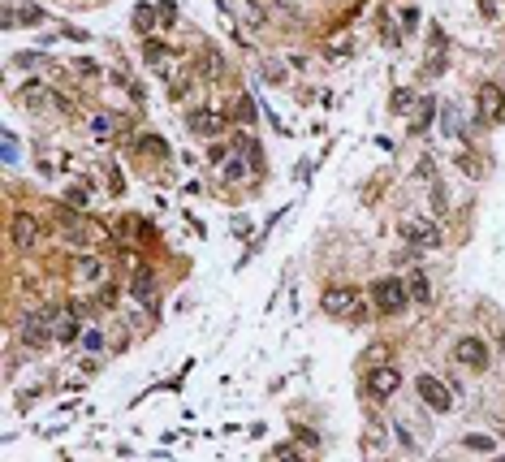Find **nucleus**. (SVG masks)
<instances>
[{
	"mask_svg": "<svg viewBox=\"0 0 505 462\" xmlns=\"http://www.w3.org/2000/svg\"><path fill=\"white\" fill-rule=\"evenodd\" d=\"M48 13L39 5H18V0H5V30H18V26H43Z\"/></svg>",
	"mask_w": 505,
	"mask_h": 462,
	"instance_id": "nucleus-5",
	"label": "nucleus"
},
{
	"mask_svg": "<svg viewBox=\"0 0 505 462\" xmlns=\"http://www.w3.org/2000/svg\"><path fill=\"white\" fill-rule=\"evenodd\" d=\"M406 294H411V302H419V307H428L432 302V281L423 268H411V285H406Z\"/></svg>",
	"mask_w": 505,
	"mask_h": 462,
	"instance_id": "nucleus-14",
	"label": "nucleus"
},
{
	"mask_svg": "<svg viewBox=\"0 0 505 462\" xmlns=\"http://www.w3.org/2000/svg\"><path fill=\"white\" fill-rule=\"evenodd\" d=\"M61 225H65V233H70V242H95V238H100V229L95 225H83V220H78L74 212H61Z\"/></svg>",
	"mask_w": 505,
	"mask_h": 462,
	"instance_id": "nucleus-12",
	"label": "nucleus"
},
{
	"mask_svg": "<svg viewBox=\"0 0 505 462\" xmlns=\"http://www.w3.org/2000/svg\"><path fill=\"white\" fill-rule=\"evenodd\" d=\"M415 100H419V95H411V91H398V95H393V113H406V108H411Z\"/></svg>",
	"mask_w": 505,
	"mask_h": 462,
	"instance_id": "nucleus-33",
	"label": "nucleus"
},
{
	"mask_svg": "<svg viewBox=\"0 0 505 462\" xmlns=\"http://www.w3.org/2000/svg\"><path fill=\"white\" fill-rule=\"evenodd\" d=\"M441 134H449V138L466 134V130H462V121H458V108H445V113H441Z\"/></svg>",
	"mask_w": 505,
	"mask_h": 462,
	"instance_id": "nucleus-21",
	"label": "nucleus"
},
{
	"mask_svg": "<svg viewBox=\"0 0 505 462\" xmlns=\"http://www.w3.org/2000/svg\"><path fill=\"white\" fill-rule=\"evenodd\" d=\"M78 273H83L87 281H95V277H104V268H100V264H91V260H87L83 268H78Z\"/></svg>",
	"mask_w": 505,
	"mask_h": 462,
	"instance_id": "nucleus-40",
	"label": "nucleus"
},
{
	"mask_svg": "<svg viewBox=\"0 0 505 462\" xmlns=\"http://www.w3.org/2000/svg\"><path fill=\"white\" fill-rule=\"evenodd\" d=\"M134 294H138L143 302H147V307H156V281H152V273H147V268H143V273L134 277Z\"/></svg>",
	"mask_w": 505,
	"mask_h": 462,
	"instance_id": "nucleus-17",
	"label": "nucleus"
},
{
	"mask_svg": "<svg viewBox=\"0 0 505 462\" xmlns=\"http://www.w3.org/2000/svg\"><path fill=\"white\" fill-rule=\"evenodd\" d=\"M35 233H39V225H35V220H30V216H18V220H13V246H35Z\"/></svg>",
	"mask_w": 505,
	"mask_h": 462,
	"instance_id": "nucleus-15",
	"label": "nucleus"
},
{
	"mask_svg": "<svg viewBox=\"0 0 505 462\" xmlns=\"http://www.w3.org/2000/svg\"><path fill=\"white\" fill-rule=\"evenodd\" d=\"M458 165H462V173H466V178H480V173H484V160H475L471 151H462V156H458Z\"/></svg>",
	"mask_w": 505,
	"mask_h": 462,
	"instance_id": "nucleus-27",
	"label": "nucleus"
},
{
	"mask_svg": "<svg viewBox=\"0 0 505 462\" xmlns=\"http://www.w3.org/2000/svg\"><path fill=\"white\" fill-rule=\"evenodd\" d=\"M324 311L333 315V320H367V302H363V294L358 290H350V285H329V290H324Z\"/></svg>",
	"mask_w": 505,
	"mask_h": 462,
	"instance_id": "nucleus-1",
	"label": "nucleus"
},
{
	"mask_svg": "<svg viewBox=\"0 0 505 462\" xmlns=\"http://www.w3.org/2000/svg\"><path fill=\"white\" fill-rule=\"evenodd\" d=\"M294 437H298V441L307 445V450H311V445H320V437L311 432V428H294Z\"/></svg>",
	"mask_w": 505,
	"mask_h": 462,
	"instance_id": "nucleus-37",
	"label": "nucleus"
},
{
	"mask_svg": "<svg viewBox=\"0 0 505 462\" xmlns=\"http://www.w3.org/2000/svg\"><path fill=\"white\" fill-rule=\"evenodd\" d=\"M398 385H402V372L398 368H376V372H371V393H376V397L398 393Z\"/></svg>",
	"mask_w": 505,
	"mask_h": 462,
	"instance_id": "nucleus-13",
	"label": "nucleus"
},
{
	"mask_svg": "<svg viewBox=\"0 0 505 462\" xmlns=\"http://www.w3.org/2000/svg\"><path fill=\"white\" fill-rule=\"evenodd\" d=\"M56 342H61V346H74V342H78V311H65V315H61Z\"/></svg>",
	"mask_w": 505,
	"mask_h": 462,
	"instance_id": "nucleus-16",
	"label": "nucleus"
},
{
	"mask_svg": "<svg viewBox=\"0 0 505 462\" xmlns=\"http://www.w3.org/2000/svg\"><path fill=\"white\" fill-rule=\"evenodd\" d=\"M415 389H419V397H423V406L436 410V415H449V410H453V393L445 389V380H436V376H419V380H415Z\"/></svg>",
	"mask_w": 505,
	"mask_h": 462,
	"instance_id": "nucleus-4",
	"label": "nucleus"
},
{
	"mask_svg": "<svg viewBox=\"0 0 505 462\" xmlns=\"http://www.w3.org/2000/svg\"><path fill=\"white\" fill-rule=\"evenodd\" d=\"M415 178L419 182H436V160H432V156H423V160L415 165Z\"/></svg>",
	"mask_w": 505,
	"mask_h": 462,
	"instance_id": "nucleus-26",
	"label": "nucleus"
},
{
	"mask_svg": "<svg viewBox=\"0 0 505 462\" xmlns=\"http://www.w3.org/2000/svg\"><path fill=\"white\" fill-rule=\"evenodd\" d=\"M475 104H480V113H484V121H505V91L497 87V83H484L480 91H475Z\"/></svg>",
	"mask_w": 505,
	"mask_h": 462,
	"instance_id": "nucleus-6",
	"label": "nucleus"
},
{
	"mask_svg": "<svg viewBox=\"0 0 505 462\" xmlns=\"http://www.w3.org/2000/svg\"><path fill=\"white\" fill-rule=\"evenodd\" d=\"M43 52H18V56H13V65H26V70H35V65H43Z\"/></svg>",
	"mask_w": 505,
	"mask_h": 462,
	"instance_id": "nucleus-29",
	"label": "nucleus"
},
{
	"mask_svg": "<svg viewBox=\"0 0 505 462\" xmlns=\"http://www.w3.org/2000/svg\"><path fill=\"white\" fill-rule=\"evenodd\" d=\"M143 56H147V61H152V65H165V56H169V48H165V43H160V39H152V35H147V39H143Z\"/></svg>",
	"mask_w": 505,
	"mask_h": 462,
	"instance_id": "nucleus-20",
	"label": "nucleus"
},
{
	"mask_svg": "<svg viewBox=\"0 0 505 462\" xmlns=\"http://www.w3.org/2000/svg\"><path fill=\"white\" fill-rule=\"evenodd\" d=\"M501 350H505V337H501Z\"/></svg>",
	"mask_w": 505,
	"mask_h": 462,
	"instance_id": "nucleus-45",
	"label": "nucleus"
},
{
	"mask_svg": "<svg viewBox=\"0 0 505 462\" xmlns=\"http://www.w3.org/2000/svg\"><path fill=\"white\" fill-rule=\"evenodd\" d=\"M56 324H61V307H39L35 315H26V324H22V342L30 346V350H43L48 342L56 337Z\"/></svg>",
	"mask_w": 505,
	"mask_h": 462,
	"instance_id": "nucleus-2",
	"label": "nucleus"
},
{
	"mask_svg": "<svg viewBox=\"0 0 505 462\" xmlns=\"http://www.w3.org/2000/svg\"><path fill=\"white\" fill-rule=\"evenodd\" d=\"M436 117V95H419L415 108H411V134H423Z\"/></svg>",
	"mask_w": 505,
	"mask_h": 462,
	"instance_id": "nucleus-11",
	"label": "nucleus"
},
{
	"mask_svg": "<svg viewBox=\"0 0 505 462\" xmlns=\"http://www.w3.org/2000/svg\"><path fill=\"white\" fill-rule=\"evenodd\" d=\"M91 134H95V138H108V134H112V117H104V113H100V117L91 121Z\"/></svg>",
	"mask_w": 505,
	"mask_h": 462,
	"instance_id": "nucleus-30",
	"label": "nucleus"
},
{
	"mask_svg": "<svg viewBox=\"0 0 505 462\" xmlns=\"http://www.w3.org/2000/svg\"><path fill=\"white\" fill-rule=\"evenodd\" d=\"M225 178H229V182H238V178H247V165H242V160H238V156H234V160H229V169H225Z\"/></svg>",
	"mask_w": 505,
	"mask_h": 462,
	"instance_id": "nucleus-35",
	"label": "nucleus"
},
{
	"mask_svg": "<svg viewBox=\"0 0 505 462\" xmlns=\"http://www.w3.org/2000/svg\"><path fill=\"white\" fill-rule=\"evenodd\" d=\"M350 48H354L350 39H341V43H333V48H329V56H350Z\"/></svg>",
	"mask_w": 505,
	"mask_h": 462,
	"instance_id": "nucleus-41",
	"label": "nucleus"
},
{
	"mask_svg": "<svg viewBox=\"0 0 505 462\" xmlns=\"http://www.w3.org/2000/svg\"><path fill=\"white\" fill-rule=\"evenodd\" d=\"M393 437H398V445H402V450H419V445H415V437H411V428H406V423H393Z\"/></svg>",
	"mask_w": 505,
	"mask_h": 462,
	"instance_id": "nucleus-28",
	"label": "nucleus"
},
{
	"mask_svg": "<svg viewBox=\"0 0 505 462\" xmlns=\"http://www.w3.org/2000/svg\"><path fill=\"white\" fill-rule=\"evenodd\" d=\"M371 298H376V307H380L384 315H398L406 302H411V294H406V285H402L398 277H380L376 285H371Z\"/></svg>",
	"mask_w": 505,
	"mask_h": 462,
	"instance_id": "nucleus-3",
	"label": "nucleus"
},
{
	"mask_svg": "<svg viewBox=\"0 0 505 462\" xmlns=\"http://www.w3.org/2000/svg\"><path fill=\"white\" fill-rule=\"evenodd\" d=\"M78 74H87V78H95V74H100V65H95V61H87V56H83V61H78Z\"/></svg>",
	"mask_w": 505,
	"mask_h": 462,
	"instance_id": "nucleus-42",
	"label": "nucleus"
},
{
	"mask_svg": "<svg viewBox=\"0 0 505 462\" xmlns=\"http://www.w3.org/2000/svg\"><path fill=\"white\" fill-rule=\"evenodd\" d=\"M493 462H505V454H501V458H493Z\"/></svg>",
	"mask_w": 505,
	"mask_h": 462,
	"instance_id": "nucleus-44",
	"label": "nucleus"
},
{
	"mask_svg": "<svg viewBox=\"0 0 505 462\" xmlns=\"http://www.w3.org/2000/svg\"><path fill=\"white\" fill-rule=\"evenodd\" d=\"M220 56L216 52H212V48H207V52H199V74H207V78H220Z\"/></svg>",
	"mask_w": 505,
	"mask_h": 462,
	"instance_id": "nucleus-22",
	"label": "nucleus"
},
{
	"mask_svg": "<svg viewBox=\"0 0 505 462\" xmlns=\"http://www.w3.org/2000/svg\"><path fill=\"white\" fill-rule=\"evenodd\" d=\"M108 186H112V195H121V173L117 169H108Z\"/></svg>",
	"mask_w": 505,
	"mask_h": 462,
	"instance_id": "nucleus-43",
	"label": "nucleus"
},
{
	"mask_svg": "<svg viewBox=\"0 0 505 462\" xmlns=\"http://www.w3.org/2000/svg\"><path fill=\"white\" fill-rule=\"evenodd\" d=\"M186 125H190V134H207V138H212V134L225 130V117L216 113V108H203V113H190Z\"/></svg>",
	"mask_w": 505,
	"mask_h": 462,
	"instance_id": "nucleus-9",
	"label": "nucleus"
},
{
	"mask_svg": "<svg viewBox=\"0 0 505 462\" xmlns=\"http://www.w3.org/2000/svg\"><path fill=\"white\" fill-rule=\"evenodd\" d=\"M480 13L484 18H501V0H480Z\"/></svg>",
	"mask_w": 505,
	"mask_h": 462,
	"instance_id": "nucleus-36",
	"label": "nucleus"
},
{
	"mask_svg": "<svg viewBox=\"0 0 505 462\" xmlns=\"http://www.w3.org/2000/svg\"><path fill=\"white\" fill-rule=\"evenodd\" d=\"M462 445H466V450H475V454H493V450H497V441L488 437V432H466Z\"/></svg>",
	"mask_w": 505,
	"mask_h": 462,
	"instance_id": "nucleus-19",
	"label": "nucleus"
},
{
	"mask_svg": "<svg viewBox=\"0 0 505 462\" xmlns=\"http://www.w3.org/2000/svg\"><path fill=\"white\" fill-rule=\"evenodd\" d=\"M83 346H87V350H104V333H100V328H87V333H83Z\"/></svg>",
	"mask_w": 505,
	"mask_h": 462,
	"instance_id": "nucleus-32",
	"label": "nucleus"
},
{
	"mask_svg": "<svg viewBox=\"0 0 505 462\" xmlns=\"http://www.w3.org/2000/svg\"><path fill=\"white\" fill-rule=\"evenodd\" d=\"M156 18H160L156 5H134V22H138L143 35H152V30H156Z\"/></svg>",
	"mask_w": 505,
	"mask_h": 462,
	"instance_id": "nucleus-18",
	"label": "nucleus"
},
{
	"mask_svg": "<svg viewBox=\"0 0 505 462\" xmlns=\"http://www.w3.org/2000/svg\"><path fill=\"white\" fill-rule=\"evenodd\" d=\"M449 208V190L445 182H432V212H445Z\"/></svg>",
	"mask_w": 505,
	"mask_h": 462,
	"instance_id": "nucleus-25",
	"label": "nucleus"
},
{
	"mask_svg": "<svg viewBox=\"0 0 505 462\" xmlns=\"http://www.w3.org/2000/svg\"><path fill=\"white\" fill-rule=\"evenodd\" d=\"M402 233H406V242H415V246H428V251L441 246V233H436V225H428V220H402Z\"/></svg>",
	"mask_w": 505,
	"mask_h": 462,
	"instance_id": "nucleus-8",
	"label": "nucleus"
},
{
	"mask_svg": "<svg viewBox=\"0 0 505 462\" xmlns=\"http://www.w3.org/2000/svg\"><path fill=\"white\" fill-rule=\"evenodd\" d=\"M453 359H458L462 368H471V372H484L488 368V346L480 337H462L458 346H453Z\"/></svg>",
	"mask_w": 505,
	"mask_h": 462,
	"instance_id": "nucleus-7",
	"label": "nucleus"
},
{
	"mask_svg": "<svg viewBox=\"0 0 505 462\" xmlns=\"http://www.w3.org/2000/svg\"><path fill=\"white\" fill-rule=\"evenodd\" d=\"M138 151H147V156H169V143L156 138V134H147V138H138Z\"/></svg>",
	"mask_w": 505,
	"mask_h": 462,
	"instance_id": "nucleus-23",
	"label": "nucleus"
},
{
	"mask_svg": "<svg viewBox=\"0 0 505 462\" xmlns=\"http://www.w3.org/2000/svg\"><path fill=\"white\" fill-rule=\"evenodd\" d=\"M65 199H70V208H87V190H78V186H74Z\"/></svg>",
	"mask_w": 505,
	"mask_h": 462,
	"instance_id": "nucleus-38",
	"label": "nucleus"
},
{
	"mask_svg": "<svg viewBox=\"0 0 505 462\" xmlns=\"http://www.w3.org/2000/svg\"><path fill=\"white\" fill-rule=\"evenodd\" d=\"M225 5H229V9L238 13V18L251 26V30H264V26H268V13H264V5H255V0H225Z\"/></svg>",
	"mask_w": 505,
	"mask_h": 462,
	"instance_id": "nucleus-10",
	"label": "nucleus"
},
{
	"mask_svg": "<svg viewBox=\"0 0 505 462\" xmlns=\"http://www.w3.org/2000/svg\"><path fill=\"white\" fill-rule=\"evenodd\" d=\"M5 165H18V138H13V130H5Z\"/></svg>",
	"mask_w": 505,
	"mask_h": 462,
	"instance_id": "nucleus-31",
	"label": "nucleus"
},
{
	"mask_svg": "<svg viewBox=\"0 0 505 462\" xmlns=\"http://www.w3.org/2000/svg\"><path fill=\"white\" fill-rule=\"evenodd\" d=\"M156 9H160V18H165V22H173V18H177V5H173V0H160Z\"/></svg>",
	"mask_w": 505,
	"mask_h": 462,
	"instance_id": "nucleus-39",
	"label": "nucleus"
},
{
	"mask_svg": "<svg viewBox=\"0 0 505 462\" xmlns=\"http://www.w3.org/2000/svg\"><path fill=\"white\" fill-rule=\"evenodd\" d=\"M402 30H406V35H411V30H419V9H406V13H402Z\"/></svg>",
	"mask_w": 505,
	"mask_h": 462,
	"instance_id": "nucleus-34",
	"label": "nucleus"
},
{
	"mask_svg": "<svg viewBox=\"0 0 505 462\" xmlns=\"http://www.w3.org/2000/svg\"><path fill=\"white\" fill-rule=\"evenodd\" d=\"M268 462H307V458H298V454H294V445H272Z\"/></svg>",
	"mask_w": 505,
	"mask_h": 462,
	"instance_id": "nucleus-24",
	"label": "nucleus"
}]
</instances>
